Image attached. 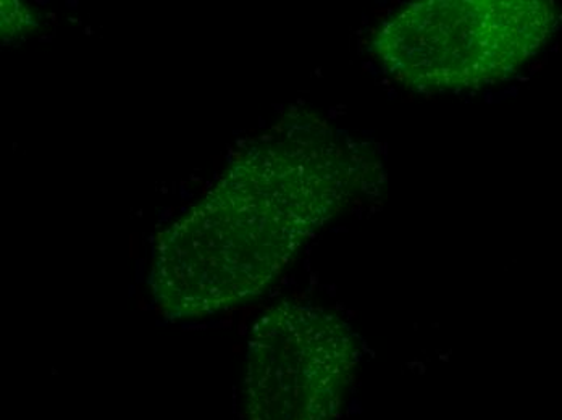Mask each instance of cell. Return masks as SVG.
Here are the masks:
<instances>
[{
    "instance_id": "4",
    "label": "cell",
    "mask_w": 562,
    "mask_h": 420,
    "mask_svg": "<svg viewBox=\"0 0 562 420\" xmlns=\"http://www.w3.org/2000/svg\"><path fill=\"white\" fill-rule=\"evenodd\" d=\"M36 26V19L29 7L20 2H2V34L16 37Z\"/></svg>"
},
{
    "instance_id": "2",
    "label": "cell",
    "mask_w": 562,
    "mask_h": 420,
    "mask_svg": "<svg viewBox=\"0 0 562 420\" xmlns=\"http://www.w3.org/2000/svg\"><path fill=\"white\" fill-rule=\"evenodd\" d=\"M544 0H427L394 12L373 37L380 67L407 90L437 94L509 80L547 44Z\"/></svg>"
},
{
    "instance_id": "3",
    "label": "cell",
    "mask_w": 562,
    "mask_h": 420,
    "mask_svg": "<svg viewBox=\"0 0 562 420\" xmlns=\"http://www.w3.org/2000/svg\"><path fill=\"white\" fill-rule=\"evenodd\" d=\"M361 344L331 310L284 300L260 314L249 337L246 420H338L355 384Z\"/></svg>"
},
{
    "instance_id": "1",
    "label": "cell",
    "mask_w": 562,
    "mask_h": 420,
    "mask_svg": "<svg viewBox=\"0 0 562 420\" xmlns=\"http://www.w3.org/2000/svg\"><path fill=\"white\" fill-rule=\"evenodd\" d=\"M304 242L251 181L228 169L157 235L149 273L154 300L170 319H202L243 306L279 280Z\"/></svg>"
}]
</instances>
